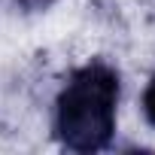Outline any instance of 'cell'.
Here are the masks:
<instances>
[{
	"instance_id": "3",
	"label": "cell",
	"mask_w": 155,
	"mask_h": 155,
	"mask_svg": "<svg viewBox=\"0 0 155 155\" xmlns=\"http://www.w3.org/2000/svg\"><path fill=\"white\" fill-rule=\"evenodd\" d=\"M55 3H58V0H12V6H18L21 12H46Z\"/></svg>"
},
{
	"instance_id": "2",
	"label": "cell",
	"mask_w": 155,
	"mask_h": 155,
	"mask_svg": "<svg viewBox=\"0 0 155 155\" xmlns=\"http://www.w3.org/2000/svg\"><path fill=\"white\" fill-rule=\"evenodd\" d=\"M143 119L155 128V73H152V79H149V85H146V91H143Z\"/></svg>"
},
{
	"instance_id": "1",
	"label": "cell",
	"mask_w": 155,
	"mask_h": 155,
	"mask_svg": "<svg viewBox=\"0 0 155 155\" xmlns=\"http://www.w3.org/2000/svg\"><path fill=\"white\" fill-rule=\"evenodd\" d=\"M122 79L101 58L76 67L55 97L52 134L64 152L94 155L110 149L119 125Z\"/></svg>"
}]
</instances>
